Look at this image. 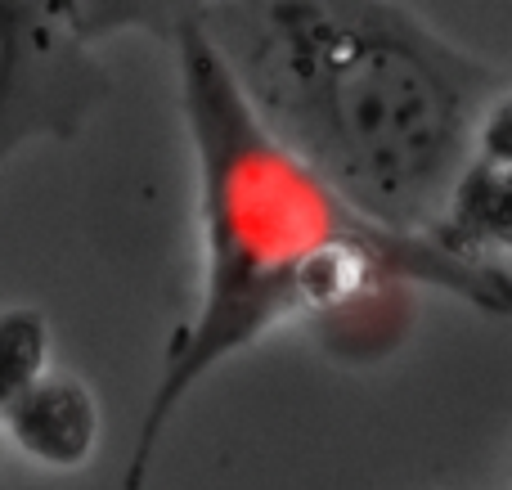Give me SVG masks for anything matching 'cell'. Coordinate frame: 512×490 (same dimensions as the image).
Masks as SVG:
<instances>
[{
    "label": "cell",
    "instance_id": "1",
    "mask_svg": "<svg viewBox=\"0 0 512 490\" xmlns=\"http://www.w3.org/2000/svg\"><path fill=\"white\" fill-rule=\"evenodd\" d=\"M203 27L243 104L355 216L436 230L504 77L405 5H225ZM423 234V239H427Z\"/></svg>",
    "mask_w": 512,
    "mask_h": 490
},
{
    "label": "cell",
    "instance_id": "2",
    "mask_svg": "<svg viewBox=\"0 0 512 490\" xmlns=\"http://www.w3.org/2000/svg\"><path fill=\"white\" fill-rule=\"evenodd\" d=\"M180 68L203 167L207 266L194 324L171 338L167 374L140 423L126 490L144 486L158 432L180 396L279 320L342 315L360 297H382L396 279L445 284L490 315L508 311L504 270L463 266L423 234L414 239L369 225L292 153H283L248 113L198 14L180 27Z\"/></svg>",
    "mask_w": 512,
    "mask_h": 490
},
{
    "label": "cell",
    "instance_id": "3",
    "mask_svg": "<svg viewBox=\"0 0 512 490\" xmlns=\"http://www.w3.org/2000/svg\"><path fill=\"white\" fill-rule=\"evenodd\" d=\"M153 5H0V162L32 135L72 140L108 95L90 41Z\"/></svg>",
    "mask_w": 512,
    "mask_h": 490
},
{
    "label": "cell",
    "instance_id": "4",
    "mask_svg": "<svg viewBox=\"0 0 512 490\" xmlns=\"http://www.w3.org/2000/svg\"><path fill=\"white\" fill-rule=\"evenodd\" d=\"M508 207H512V185H508V99L490 113L486 131H481L477 149H472L468 167H463L459 185H454L450 203H445L441 221L427 239L445 252V257L463 261L477 270L486 266V252L508 248Z\"/></svg>",
    "mask_w": 512,
    "mask_h": 490
},
{
    "label": "cell",
    "instance_id": "5",
    "mask_svg": "<svg viewBox=\"0 0 512 490\" xmlns=\"http://www.w3.org/2000/svg\"><path fill=\"white\" fill-rule=\"evenodd\" d=\"M0 423L9 441L41 468H81L99 441L95 396L72 374H41L0 414Z\"/></svg>",
    "mask_w": 512,
    "mask_h": 490
},
{
    "label": "cell",
    "instance_id": "6",
    "mask_svg": "<svg viewBox=\"0 0 512 490\" xmlns=\"http://www.w3.org/2000/svg\"><path fill=\"white\" fill-rule=\"evenodd\" d=\"M50 324L41 311H0V414L45 374Z\"/></svg>",
    "mask_w": 512,
    "mask_h": 490
}]
</instances>
